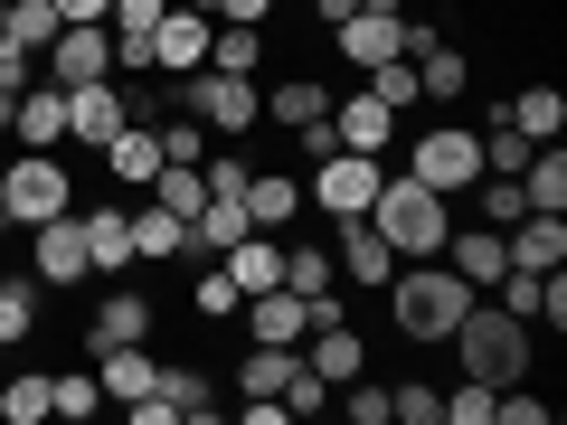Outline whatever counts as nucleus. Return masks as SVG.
<instances>
[{
  "label": "nucleus",
  "instance_id": "f257e3e1",
  "mask_svg": "<svg viewBox=\"0 0 567 425\" xmlns=\"http://www.w3.org/2000/svg\"><path fill=\"white\" fill-rule=\"evenodd\" d=\"M388 293H398V331L406 341H454V322L473 312V283L454 274L445 256H416L406 274H388Z\"/></svg>",
  "mask_w": 567,
  "mask_h": 425
},
{
  "label": "nucleus",
  "instance_id": "f03ea898",
  "mask_svg": "<svg viewBox=\"0 0 567 425\" xmlns=\"http://www.w3.org/2000/svg\"><path fill=\"white\" fill-rule=\"evenodd\" d=\"M369 227H379L398 256H445V237H454L445 199H435L425 180H406V170H388V180H379V199H369Z\"/></svg>",
  "mask_w": 567,
  "mask_h": 425
},
{
  "label": "nucleus",
  "instance_id": "7ed1b4c3",
  "mask_svg": "<svg viewBox=\"0 0 567 425\" xmlns=\"http://www.w3.org/2000/svg\"><path fill=\"white\" fill-rule=\"evenodd\" d=\"M454 350H464V379L520 387V369H529V322H511L502 303H483V293H473V312L454 322Z\"/></svg>",
  "mask_w": 567,
  "mask_h": 425
},
{
  "label": "nucleus",
  "instance_id": "20e7f679",
  "mask_svg": "<svg viewBox=\"0 0 567 425\" xmlns=\"http://www.w3.org/2000/svg\"><path fill=\"white\" fill-rule=\"evenodd\" d=\"M0 199H10V227H48L76 208V180H66L58 152H20V162L0 170Z\"/></svg>",
  "mask_w": 567,
  "mask_h": 425
},
{
  "label": "nucleus",
  "instance_id": "39448f33",
  "mask_svg": "<svg viewBox=\"0 0 567 425\" xmlns=\"http://www.w3.org/2000/svg\"><path fill=\"white\" fill-rule=\"evenodd\" d=\"M406 180H425L435 199L473 189V180H483V133H464V123H435V133H416V152H406Z\"/></svg>",
  "mask_w": 567,
  "mask_h": 425
},
{
  "label": "nucleus",
  "instance_id": "423d86ee",
  "mask_svg": "<svg viewBox=\"0 0 567 425\" xmlns=\"http://www.w3.org/2000/svg\"><path fill=\"white\" fill-rule=\"evenodd\" d=\"M379 152H341L331 142L322 152V170H312V189H303V208H322V218H369V199H379Z\"/></svg>",
  "mask_w": 567,
  "mask_h": 425
},
{
  "label": "nucleus",
  "instance_id": "0eeeda50",
  "mask_svg": "<svg viewBox=\"0 0 567 425\" xmlns=\"http://www.w3.org/2000/svg\"><path fill=\"white\" fill-rule=\"evenodd\" d=\"M39 76H48V85H95V76H114V29H104V20H66L58 39H48Z\"/></svg>",
  "mask_w": 567,
  "mask_h": 425
},
{
  "label": "nucleus",
  "instance_id": "6e6552de",
  "mask_svg": "<svg viewBox=\"0 0 567 425\" xmlns=\"http://www.w3.org/2000/svg\"><path fill=\"white\" fill-rule=\"evenodd\" d=\"M133 123V95H123L114 76H95V85H66V142H85V152H104V142Z\"/></svg>",
  "mask_w": 567,
  "mask_h": 425
},
{
  "label": "nucleus",
  "instance_id": "1a4fd4ad",
  "mask_svg": "<svg viewBox=\"0 0 567 425\" xmlns=\"http://www.w3.org/2000/svg\"><path fill=\"white\" fill-rule=\"evenodd\" d=\"M303 369H312L322 387H350V379L369 369V341L350 331V312H331V322H312V331H303Z\"/></svg>",
  "mask_w": 567,
  "mask_h": 425
},
{
  "label": "nucleus",
  "instance_id": "9d476101",
  "mask_svg": "<svg viewBox=\"0 0 567 425\" xmlns=\"http://www.w3.org/2000/svg\"><path fill=\"white\" fill-rule=\"evenodd\" d=\"M331 265H341L350 283H388L398 274V246H388L369 218H331Z\"/></svg>",
  "mask_w": 567,
  "mask_h": 425
},
{
  "label": "nucleus",
  "instance_id": "9b49d317",
  "mask_svg": "<svg viewBox=\"0 0 567 425\" xmlns=\"http://www.w3.org/2000/svg\"><path fill=\"white\" fill-rule=\"evenodd\" d=\"M208 10H162V20H152V66H162V76H189V66H208Z\"/></svg>",
  "mask_w": 567,
  "mask_h": 425
},
{
  "label": "nucleus",
  "instance_id": "f8f14e48",
  "mask_svg": "<svg viewBox=\"0 0 567 425\" xmlns=\"http://www.w3.org/2000/svg\"><path fill=\"white\" fill-rule=\"evenodd\" d=\"M123 227H133V265L142 256H152V265H189V218H181V208L142 199V208H123Z\"/></svg>",
  "mask_w": 567,
  "mask_h": 425
},
{
  "label": "nucleus",
  "instance_id": "ddd939ff",
  "mask_svg": "<svg viewBox=\"0 0 567 425\" xmlns=\"http://www.w3.org/2000/svg\"><path fill=\"white\" fill-rule=\"evenodd\" d=\"M29 256H39V283H85L95 274V265H85V218L76 208H66V218H48V227H29Z\"/></svg>",
  "mask_w": 567,
  "mask_h": 425
},
{
  "label": "nucleus",
  "instance_id": "4468645a",
  "mask_svg": "<svg viewBox=\"0 0 567 425\" xmlns=\"http://www.w3.org/2000/svg\"><path fill=\"white\" fill-rule=\"evenodd\" d=\"M303 331H312V303H303V293H284V283L246 293V341H284V350H303Z\"/></svg>",
  "mask_w": 567,
  "mask_h": 425
},
{
  "label": "nucleus",
  "instance_id": "2eb2a0df",
  "mask_svg": "<svg viewBox=\"0 0 567 425\" xmlns=\"http://www.w3.org/2000/svg\"><path fill=\"white\" fill-rule=\"evenodd\" d=\"M133 341H152V303L123 283V293H104L95 322H85V360H104V350H133Z\"/></svg>",
  "mask_w": 567,
  "mask_h": 425
},
{
  "label": "nucleus",
  "instance_id": "dca6fc26",
  "mask_svg": "<svg viewBox=\"0 0 567 425\" xmlns=\"http://www.w3.org/2000/svg\"><path fill=\"white\" fill-rule=\"evenodd\" d=\"M388 133H398V104H379V95L331 104V142H341V152H388Z\"/></svg>",
  "mask_w": 567,
  "mask_h": 425
},
{
  "label": "nucleus",
  "instance_id": "f3484780",
  "mask_svg": "<svg viewBox=\"0 0 567 425\" xmlns=\"http://www.w3.org/2000/svg\"><path fill=\"white\" fill-rule=\"evenodd\" d=\"M445 265L473 283V293H492V283L511 274V246H502V227H464V237H445Z\"/></svg>",
  "mask_w": 567,
  "mask_h": 425
},
{
  "label": "nucleus",
  "instance_id": "a211bd4d",
  "mask_svg": "<svg viewBox=\"0 0 567 425\" xmlns=\"http://www.w3.org/2000/svg\"><path fill=\"white\" fill-rule=\"evenodd\" d=\"M10 133H20V152H58V142H66V85H29V95H20V114H10Z\"/></svg>",
  "mask_w": 567,
  "mask_h": 425
},
{
  "label": "nucleus",
  "instance_id": "6ab92c4d",
  "mask_svg": "<svg viewBox=\"0 0 567 425\" xmlns=\"http://www.w3.org/2000/svg\"><path fill=\"white\" fill-rule=\"evenodd\" d=\"M95 162L114 170L123 189H152V170H162V133H152V123L133 114V123H123V133H114V142H104V152H95Z\"/></svg>",
  "mask_w": 567,
  "mask_h": 425
},
{
  "label": "nucleus",
  "instance_id": "aec40b11",
  "mask_svg": "<svg viewBox=\"0 0 567 425\" xmlns=\"http://www.w3.org/2000/svg\"><path fill=\"white\" fill-rule=\"evenodd\" d=\"M293 218H303V180H293V170H246V227L275 237V227H293Z\"/></svg>",
  "mask_w": 567,
  "mask_h": 425
},
{
  "label": "nucleus",
  "instance_id": "412c9836",
  "mask_svg": "<svg viewBox=\"0 0 567 425\" xmlns=\"http://www.w3.org/2000/svg\"><path fill=\"white\" fill-rule=\"evenodd\" d=\"M406 66H416V104H454V95H464V85H473L464 48H445V39H435V48H416V58H406Z\"/></svg>",
  "mask_w": 567,
  "mask_h": 425
},
{
  "label": "nucleus",
  "instance_id": "4be33fe9",
  "mask_svg": "<svg viewBox=\"0 0 567 425\" xmlns=\"http://www.w3.org/2000/svg\"><path fill=\"white\" fill-rule=\"evenodd\" d=\"M152 379H162V360H152L142 341H133V350H104V360H95V387H104V397H123V406H133Z\"/></svg>",
  "mask_w": 567,
  "mask_h": 425
},
{
  "label": "nucleus",
  "instance_id": "5701e85b",
  "mask_svg": "<svg viewBox=\"0 0 567 425\" xmlns=\"http://www.w3.org/2000/svg\"><path fill=\"white\" fill-rule=\"evenodd\" d=\"M293 369H303V350L256 341V350H246V369H237V387H246V397H284V387H293Z\"/></svg>",
  "mask_w": 567,
  "mask_h": 425
},
{
  "label": "nucleus",
  "instance_id": "b1692460",
  "mask_svg": "<svg viewBox=\"0 0 567 425\" xmlns=\"http://www.w3.org/2000/svg\"><path fill=\"white\" fill-rule=\"evenodd\" d=\"M275 274H284V246H265V227H246V237L227 246V283H237V293H265Z\"/></svg>",
  "mask_w": 567,
  "mask_h": 425
},
{
  "label": "nucleus",
  "instance_id": "393cba45",
  "mask_svg": "<svg viewBox=\"0 0 567 425\" xmlns=\"http://www.w3.org/2000/svg\"><path fill=\"white\" fill-rule=\"evenodd\" d=\"M208 66H218V76H256V66H265V29L218 20V29H208Z\"/></svg>",
  "mask_w": 567,
  "mask_h": 425
},
{
  "label": "nucleus",
  "instance_id": "a878e982",
  "mask_svg": "<svg viewBox=\"0 0 567 425\" xmlns=\"http://www.w3.org/2000/svg\"><path fill=\"white\" fill-rule=\"evenodd\" d=\"M502 123H511V133H529V142H558L567 95H558V85H529V95H511V104H502Z\"/></svg>",
  "mask_w": 567,
  "mask_h": 425
},
{
  "label": "nucleus",
  "instance_id": "bb28decb",
  "mask_svg": "<svg viewBox=\"0 0 567 425\" xmlns=\"http://www.w3.org/2000/svg\"><path fill=\"white\" fill-rule=\"evenodd\" d=\"M85 265H95V274H123V265H133V227H123V208H95V218H85Z\"/></svg>",
  "mask_w": 567,
  "mask_h": 425
},
{
  "label": "nucleus",
  "instance_id": "cd10ccee",
  "mask_svg": "<svg viewBox=\"0 0 567 425\" xmlns=\"http://www.w3.org/2000/svg\"><path fill=\"white\" fill-rule=\"evenodd\" d=\"M520 199H529V208H567V152H558V142H539V152H529Z\"/></svg>",
  "mask_w": 567,
  "mask_h": 425
},
{
  "label": "nucleus",
  "instance_id": "c85d7f7f",
  "mask_svg": "<svg viewBox=\"0 0 567 425\" xmlns=\"http://www.w3.org/2000/svg\"><path fill=\"white\" fill-rule=\"evenodd\" d=\"M331 274H341V265H331L322 256V246H284V293H303V303H322V293H331Z\"/></svg>",
  "mask_w": 567,
  "mask_h": 425
},
{
  "label": "nucleus",
  "instance_id": "c756f323",
  "mask_svg": "<svg viewBox=\"0 0 567 425\" xmlns=\"http://www.w3.org/2000/svg\"><path fill=\"white\" fill-rule=\"evenodd\" d=\"M265 114H275V123H293V133H303V123H322V114H331V95H322V85H312V76H293V85H275V95H265Z\"/></svg>",
  "mask_w": 567,
  "mask_h": 425
},
{
  "label": "nucleus",
  "instance_id": "7c9ffc66",
  "mask_svg": "<svg viewBox=\"0 0 567 425\" xmlns=\"http://www.w3.org/2000/svg\"><path fill=\"white\" fill-rule=\"evenodd\" d=\"M104 406V387H95V369H66V379H48V416H66V425H85Z\"/></svg>",
  "mask_w": 567,
  "mask_h": 425
},
{
  "label": "nucleus",
  "instance_id": "2f4dec72",
  "mask_svg": "<svg viewBox=\"0 0 567 425\" xmlns=\"http://www.w3.org/2000/svg\"><path fill=\"white\" fill-rule=\"evenodd\" d=\"M29 331H39V283L0 274V341H29Z\"/></svg>",
  "mask_w": 567,
  "mask_h": 425
},
{
  "label": "nucleus",
  "instance_id": "473e14b6",
  "mask_svg": "<svg viewBox=\"0 0 567 425\" xmlns=\"http://www.w3.org/2000/svg\"><path fill=\"white\" fill-rule=\"evenodd\" d=\"M58 0H10V39H20V48H39V58H48V39H58Z\"/></svg>",
  "mask_w": 567,
  "mask_h": 425
},
{
  "label": "nucleus",
  "instance_id": "72a5a7b5",
  "mask_svg": "<svg viewBox=\"0 0 567 425\" xmlns=\"http://www.w3.org/2000/svg\"><path fill=\"white\" fill-rule=\"evenodd\" d=\"M0 416H10V425H39L48 416V379H39V369H20V379L0 387Z\"/></svg>",
  "mask_w": 567,
  "mask_h": 425
},
{
  "label": "nucleus",
  "instance_id": "f704fd0d",
  "mask_svg": "<svg viewBox=\"0 0 567 425\" xmlns=\"http://www.w3.org/2000/svg\"><path fill=\"white\" fill-rule=\"evenodd\" d=\"M208 142H218V133H208L199 114H171L162 123V162H208Z\"/></svg>",
  "mask_w": 567,
  "mask_h": 425
},
{
  "label": "nucleus",
  "instance_id": "c9c22d12",
  "mask_svg": "<svg viewBox=\"0 0 567 425\" xmlns=\"http://www.w3.org/2000/svg\"><path fill=\"white\" fill-rule=\"evenodd\" d=\"M492 303H502L511 322H539V274H529V265H511V274L492 283Z\"/></svg>",
  "mask_w": 567,
  "mask_h": 425
},
{
  "label": "nucleus",
  "instance_id": "e433bc0d",
  "mask_svg": "<svg viewBox=\"0 0 567 425\" xmlns=\"http://www.w3.org/2000/svg\"><path fill=\"white\" fill-rule=\"evenodd\" d=\"M388 416L398 425H445V397L435 387H388Z\"/></svg>",
  "mask_w": 567,
  "mask_h": 425
},
{
  "label": "nucleus",
  "instance_id": "4c0bfd02",
  "mask_svg": "<svg viewBox=\"0 0 567 425\" xmlns=\"http://www.w3.org/2000/svg\"><path fill=\"white\" fill-rule=\"evenodd\" d=\"M29 85H39V48L0 39V95H29Z\"/></svg>",
  "mask_w": 567,
  "mask_h": 425
},
{
  "label": "nucleus",
  "instance_id": "58836bf2",
  "mask_svg": "<svg viewBox=\"0 0 567 425\" xmlns=\"http://www.w3.org/2000/svg\"><path fill=\"white\" fill-rule=\"evenodd\" d=\"M369 95H379V104H416V66H406V58L369 66Z\"/></svg>",
  "mask_w": 567,
  "mask_h": 425
},
{
  "label": "nucleus",
  "instance_id": "ea45409f",
  "mask_svg": "<svg viewBox=\"0 0 567 425\" xmlns=\"http://www.w3.org/2000/svg\"><path fill=\"white\" fill-rule=\"evenodd\" d=\"M445 425H492V387H483V379H464V387L445 397Z\"/></svg>",
  "mask_w": 567,
  "mask_h": 425
},
{
  "label": "nucleus",
  "instance_id": "a19ab883",
  "mask_svg": "<svg viewBox=\"0 0 567 425\" xmlns=\"http://www.w3.org/2000/svg\"><path fill=\"white\" fill-rule=\"evenodd\" d=\"M189 303H199V312H237L246 293H237V283H227V265H208V274L189 283Z\"/></svg>",
  "mask_w": 567,
  "mask_h": 425
},
{
  "label": "nucleus",
  "instance_id": "79ce46f5",
  "mask_svg": "<svg viewBox=\"0 0 567 425\" xmlns=\"http://www.w3.org/2000/svg\"><path fill=\"white\" fill-rule=\"evenodd\" d=\"M322 397H331V387L312 379V369H293V387H284V416H322Z\"/></svg>",
  "mask_w": 567,
  "mask_h": 425
},
{
  "label": "nucleus",
  "instance_id": "37998d69",
  "mask_svg": "<svg viewBox=\"0 0 567 425\" xmlns=\"http://www.w3.org/2000/svg\"><path fill=\"white\" fill-rule=\"evenodd\" d=\"M199 180L208 199H246V162H199Z\"/></svg>",
  "mask_w": 567,
  "mask_h": 425
},
{
  "label": "nucleus",
  "instance_id": "c03bdc74",
  "mask_svg": "<svg viewBox=\"0 0 567 425\" xmlns=\"http://www.w3.org/2000/svg\"><path fill=\"white\" fill-rule=\"evenodd\" d=\"M341 406H350L360 425H388V387H360V379H350V397H341Z\"/></svg>",
  "mask_w": 567,
  "mask_h": 425
},
{
  "label": "nucleus",
  "instance_id": "a18cd8bd",
  "mask_svg": "<svg viewBox=\"0 0 567 425\" xmlns=\"http://www.w3.org/2000/svg\"><path fill=\"white\" fill-rule=\"evenodd\" d=\"M492 416H502V425H548V406H539V397H502V387H492Z\"/></svg>",
  "mask_w": 567,
  "mask_h": 425
},
{
  "label": "nucleus",
  "instance_id": "49530a36",
  "mask_svg": "<svg viewBox=\"0 0 567 425\" xmlns=\"http://www.w3.org/2000/svg\"><path fill=\"white\" fill-rule=\"evenodd\" d=\"M265 10H275V0H218V20H246V29H256Z\"/></svg>",
  "mask_w": 567,
  "mask_h": 425
},
{
  "label": "nucleus",
  "instance_id": "de8ad7c7",
  "mask_svg": "<svg viewBox=\"0 0 567 425\" xmlns=\"http://www.w3.org/2000/svg\"><path fill=\"white\" fill-rule=\"evenodd\" d=\"M114 0H58V20H104Z\"/></svg>",
  "mask_w": 567,
  "mask_h": 425
},
{
  "label": "nucleus",
  "instance_id": "09e8293b",
  "mask_svg": "<svg viewBox=\"0 0 567 425\" xmlns=\"http://www.w3.org/2000/svg\"><path fill=\"white\" fill-rule=\"evenodd\" d=\"M312 10H322V20H331V29H341V20H350V10H360V0H312Z\"/></svg>",
  "mask_w": 567,
  "mask_h": 425
},
{
  "label": "nucleus",
  "instance_id": "8fccbe9b",
  "mask_svg": "<svg viewBox=\"0 0 567 425\" xmlns=\"http://www.w3.org/2000/svg\"><path fill=\"white\" fill-rule=\"evenodd\" d=\"M360 10H406V0H360Z\"/></svg>",
  "mask_w": 567,
  "mask_h": 425
},
{
  "label": "nucleus",
  "instance_id": "3c124183",
  "mask_svg": "<svg viewBox=\"0 0 567 425\" xmlns=\"http://www.w3.org/2000/svg\"><path fill=\"white\" fill-rule=\"evenodd\" d=\"M0 39H10V0H0Z\"/></svg>",
  "mask_w": 567,
  "mask_h": 425
},
{
  "label": "nucleus",
  "instance_id": "603ef678",
  "mask_svg": "<svg viewBox=\"0 0 567 425\" xmlns=\"http://www.w3.org/2000/svg\"><path fill=\"white\" fill-rule=\"evenodd\" d=\"M0 237H10V199H0Z\"/></svg>",
  "mask_w": 567,
  "mask_h": 425
}]
</instances>
